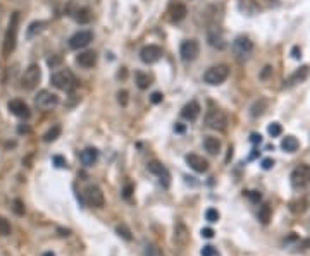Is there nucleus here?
<instances>
[{
    "mask_svg": "<svg viewBox=\"0 0 310 256\" xmlns=\"http://www.w3.org/2000/svg\"><path fill=\"white\" fill-rule=\"evenodd\" d=\"M19 19H21L19 12H12L11 21H9V26H7V31H6V36H4V47H2L4 55H11L16 49L17 31H19Z\"/></svg>",
    "mask_w": 310,
    "mask_h": 256,
    "instance_id": "obj_1",
    "label": "nucleus"
},
{
    "mask_svg": "<svg viewBox=\"0 0 310 256\" xmlns=\"http://www.w3.org/2000/svg\"><path fill=\"white\" fill-rule=\"evenodd\" d=\"M50 83L55 86L57 90H62V91H71L73 88H76L78 84V79L76 76L73 74L69 69H60V71L54 72L50 77Z\"/></svg>",
    "mask_w": 310,
    "mask_h": 256,
    "instance_id": "obj_2",
    "label": "nucleus"
},
{
    "mask_svg": "<svg viewBox=\"0 0 310 256\" xmlns=\"http://www.w3.org/2000/svg\"><path fill=\"white\" fill-rule=\"evenodd\" d=\"M229 77V67L226 64H219V66H214L207 69L203 74V81L211 86H219L224 83Z\"/></svg>",
    "mask_w": 310,
    "mask_h": 256,
    "instance_id": "obj_3",
    "label": "nucleus"
},
{
    "mask_svg": "<svg viewBox=\"0 0 310 256\" xmlns=\"http://www.w3.org/2000/svg\"><path fill=\"white\" fill-rule=\"evenodd\" d=\"M205 125L211 129H216V131H224L228 127V115L222 110L211 108L207 112V115H205Z\"/></svg>",
    "mask_w": 310,
    "mask_h": 256,
    "instance_id": "obj_4",
    "label": "nucleus"
},
{
    "mask_svg": "<svg viewBox=\"0 0 310 256\" xmlns=\"http://www.w3.org/2000/svg\"><path fill=\"white\" fill-rule=\"evenodd\" d=\"M40 77H42V72H40L38 64H31V66L23 72V77H21V88L28 90V91L35 90L38 86V83H40Z\"/></svg>",
    "mask_w": 310,
    "mask_h": 256,
    "instance_id": "obj_5",
    "label": "nucleus"
},
{
    "mask_svg": "<svg viewBox=\"0 0 310 256\" xmlns=\"http://www.w3.org/2000/svg\"><path fill=\"white\" fill-rule=\"evenodd\" d=\"M35 105L40 108V110H52V108L59 105V97L49 90H42L35 97Z\"/></svg>",
    "mask_w": 310,
    "mask_h": 256,
    "instance_id": "obj_6",
    "label": "nucleus"
},
{
    "mask_svg": "<svg viewBox=\"0 0 310 256\" xmlns=\"http://www.w3.org/2000/svg\"><path fill=\"white\" fill-rule=\"evenodd\" d=\"M291 186L295 189H302L310 186V165H298L291 172Z\"/></svg>",
    "mask_w": 310,
    "mask_h": 256,
    "instance_id": "obj_7",
    "label": "nucleus"
},
{
    "mask_svg": "<svg viewBox=\"0 0 310 256\" xmlns=\"http://www.w3.org/2000/svg\"><path fill=\"white\" fill-rule=\"evenodd\" d=\"M180 55L185 62H193L200 55V45L196 40H185L180 47Z\"/></svg>",
    "mask_w": 310,
    "mask_h": 256,
    "instance_id": "obj_8",
    "label": "nucleus"
},
{
    "mask_svg": "<svg viewBox=\"0 0 310 256\" xmlns=\"http://www.w3.org/2000/svg\"><path fill=\"white\" fill-rule=\"evenodd\" d=\"M85 198H86V203L93 208H102L106 205V196H104L102 189L98 186H88L85 189Z\"/></svg>",
    "mask_w": 310,
    "mask_h": 256,
    "instance_id": "obj_9",
    "label": "nucleus"
},
{
    "mask_svg": "<svg viewBox=\"0 0 310 256\" xmlns=\"http://www.w3.org/2000/svg\"><path fill=\"white\" fill-rule=\"evenodd\" d=\"M93 41V33L88 31V29H83V31L74 33L71 38H69V47L74 50H80L88 47L90 43Z\"/></svg>",
    "mask_w": 310,
    "mask_h": 256,
    "instance_id": "obj_10",
    "label": "nucleus"
},
{
    "mask_svg": "<svg viewBox=\"0 0 310 256\" xmlns=\"http://www.w3.org/2000/svg\"><path fill=\"white\" fill-rule=\"evenodd\" d=\"M147 168H148V172L155 174V176L159 177L160 184H162L164 188H167L169 182H171V174H169V170L159 162V160H150V162L147 163Z\"/></svg>",
    "mask_w": 310,
    "mask_h": 256,
    "instance_id": "obj_11",
    "label": "nucleus"
},
{
    "mask_svg": "<svg viewBox=\"0 0 310 256\" xmlns=\"http://www.w3.org/2000/svg\"><path fill=\"white\" fill-rule=\"evenodd\" d=\"M162 49L159 45H147L143 47L142 52H140V59L143 60L145 64H155L162 59Z\"/></svg>",
    "mask_w": 310,
    "mask_h": 256,
    "instance_id": "obj_12",
    "label": "nucleus"
},
{
    "mask_svg": "<svg viewBox=\"0 0 310 256\" xmlns=\"http://www.w3.org/2000/svg\"><path fill=\"white\" fill-rule=\"evenodd\" d=\"M233 50L238 57H248L253 52V43L248 36H238L233 41Z\"/></svg>",
    "mask_w": 310,
    "mask_h": 256,
    "instance_id": "obj_13",
    "label": "nucleus"
},
{
    "mask_svg": "<svg viewBox=\"0 0 310 256\" xmlns=\"http://www.w3.org/2000/svg\"><path fill=\"white\" fill-rule=\"evenodd\" d=\"M7 108L11 114H14L16 117H19V119H28L29 115H31V110H29V107L26 105L23 100L19 98H14L11 100V102L7 103Z\"/></svg>",
    "mask_w": 310,
    "mask_h": 256,
    "instance_id": "obj_14",
    "label": "nucleus"
},
{
    "mask_svg": "<svg viewBox=\"0 0 310 256\" xmlns=\"http://www.w3.org/2000/svg\"><path fill=\"white\" fill-rule=\"evenodd\" d=\"M190 241V231L183 222H178L174 225V244L180 246V248H185Z\"/></svg>",
    "mask_w": 310,
    "mask_h": 256,
    "instance_id": "obj_15",
    "label": "nucleus"
},
{
    "mask_svg": "<svg viewBox=\"0 0 310 256\" xmlns=\"http://www.w3.org/2000/svg\"><path fill=\"white\" fill-rule=\"evenodd\" d=\"M185 160H186L188 165H190V168H193L195 172L203 174V172L209 170V162H207V160H205L203 157H200V155L190 153V155H186Z\"/></svg>",
    "mask_w": 310,
    "mask_h": 256,
    "instance_id": "obj_16",
    "label": "nucleus"
},
{
    "mask_svg": "<svg viewBox=\"0 0 310 256\" xmlns=\"http://www.w3.org/2000/svg\"><path fill=\"white\" fill-rule=\"evenodd\" d=\"M238 9L247 16H257L260 12V6L257 0H238Z\"/></svg>",
    "mask_w": 310,
    "mask_h": 256,
    "instance_id": "obj_17",
    "label": "nucleus"
},
{
    "mask_svg": "<svg viewBox=\"0 0 310 256\" xmlns=\"http://www.w3.org/2000/svg\"><path fill=\"white\" fill-rule=\"evenodd\" d=\"M307 76H308V66H303V67L296 69L293 74L288 77V81L285 83V86H286V88H290V86H295V84L302 83V81L307 79Z\"/></svg>",
    "mask_w": 310,
    "mask_h": 256,
    "instance_id": "obj_18",
    "label": "nucleus"
},
{
    "mask_svg": "<svg viewBox=\"0 0 310 256\" xmlns=\"http://www.w3.org/2000/svg\"><path fill=\"white\" fill-rule=\"evenodd\" d=\"M76 62L80 64L81 67H85V69H90V67H93L95 64H97V54L95 52H81L80 55L76 57Z\"/></svg>",
    "mask_w": 310,
    "mask_h": 256,
    "instance_id": "obj_19",
    "label": "nucleus"
},
{
    "mask_svg": "<svg viewBox=\"0 0 310 256\" xmlns=\"http://www.w3.org/2000/svg\"><path fill=\"white\" fill-rule=\"evenodd\" d=\"M80 160H81L83 165L91 167L98 160V150L97 148H91V146H90V148H85V150L81 151Z\"/></svg>",
    "mask_w": 310,
    "mask_h": 256,
    "instance_id": "obj_20",
    "label": "nucleus"
},
{
    "mask_svg": "<svg viewBox=\"0 0 310 256\" xmlns=\"http://www.w3.org/2000/svg\"><path fill=\"white\" fill-rule=\"evenodd\" d=\"M181 115L185 117L186 120H195L196 117L200 115V105H198V102H190V103H186L185 107H183V110H181Z\"/></svg>",
    "mask_w": 310,
    "mask_h": 256,
    "instance_id": "obj_21",
    "label": "nucleus"
},
{
    "mask_svg": "<svg viewBox=\"0 0 310 256\" xmlns=\"http://www.w3.org/2000/svg\"><path fill=\"white\" fill-rule=\"evenodd\" d=\"M188 14V9L185 4H176V6L171 7V11H169V19L173 21V23H180L183 21Z\"/></svg>",
    "mask_w": 310,
    "mask_h": 256,
    "instance_id": "obj_22",
    "label": "nucleus"
},
{
    "mask_svg": "<svg viewBox=\"0 0 310 256\" xmlns=\"http://www.w3.org/2000/svg\"><path fill=\"white\" fill-rule=\"evenodd\" d=\"M203 146H205V150L209 151L211 155H217L221 151V141L217 140V138H214V136H207L203 140Z\"/></svg>",
    "mask_w": 310,
    "mask_h": 256,
    "instance_id": "obj_23",
    "label": "nucleus"
},
{
    "mask_svg": "<svg viewBox=\"0 0 310 256\" xmlns=\"http://www.w3.org/2000/svg\"><path fill=\"white\" fill-rule=\"evenodd\" d=\"M281 148L288 151V153H295V151L300 148V143L295 136H286V138H283V141H281Z\"/></svg>",
    "mask_w": 310,
    "mask_h": 256,
    "instance_id": "obj_24",
    "label": "nucleus"
},
{
    "mask_svg": "<svg viewBox=\"0 0 310 256\" xmlns=\"http://www.w3.org/2000/svg\"><path fill=\"white\" fill-rule=\"evenodd\" d=\"M74 19L78 21L80 24H88L90 21H91V11L88 7H81V9H78L76 12H74Z\"/></svg>",
    "mask_w": 310,
    "mask_h": 256,
    "instance_id": "obj_25",
    "label": "nucleus"
},
{
    "mask_svg": "<svg viewBox=\"0 0 310 256\" xmlns=\"http://www.w3.org/2000/svg\"><path fill=\"white\" fill-rule=\"evenodd\" d=\"M60 133H62V127H60L59 124H55V125H52V127L47 131L45 134H43V141L45 143H52V141H55L57 138L60 136Z\"/></svg>",
    "mask_w": 310,
    "mask_h": 256,
    "instance_id": "obj_26",
    "label": "nucleus"
},
{
    "mask_svg": "<svg viewBox=\"0 0 310 256\" xmlns=\"http://www.w3.org/2000/svg\"><path fill=\"white\" fill-rule=\"evenodd\" d=\"M134 79H136V84L140 90H147L152 84V77L145 74V72H140V71L134 72Z\"/></svg>",
    "mask_w": 310,
    "mask_h": 256,
    "instance_id": "obj_27",
    "label": "nucleus"
},
{
    "mask_svg": "<svg viewBox=\"0 0 310 256\" xmlns=\"http://www.w3.org/2000/svg\"><path fill=\"white\" fill-rule=\"evenodd\" d=\"M209 43H211V45L214 47V49H224L226 47V43H224V40H222V36L219 33H209Z\"/></svg>",
    "mask_w": 310,
    "mask_h": 256,
    "instance_id": "obj_28",
    "label": "nucleus"
},
{
    "mask_svg": "<svg viewBox=\"0 0 310 256\" xmlns=\"http://www.w3.org/2000/svg\"><path fill=\"white\" fill-rule=\"evenodd\" d=\"M265 107H267V102L265 100H259V102H255V105L252 107V117H259L264 114Z\"/></svg>",
    "mask_w": 310,
    "mask_h": 256,
    "instance_id": "obj_29",
    "label": "nucleus"
},
{
    "mask_svg": "<svg viewBox=\"0 0 310 256\" xmlns=\"http://www.w3.org/2000/svg\"><path fill=\"white\" fill-rule=\"evenodd\" d=\"M259 220L262 224H267L270 220V206L269 205H262L259 210Z\"/></svg>",
    "mask_w": 310,
    "mask_h": 256,
    "instance_id": "obj_30",
    "label": "nucleus"
},
{
    "mask_svg": "<svg viewBox=\"0 0 310 256\" xmlns=\"http://www.w3.org/2000/svg\"><path fill=\"white\" fill-rule=\"evenodd\" d=\"M43 28H45V23H43V21H37V23H33L28 29V38H33L35 34L40 33Z\"/></svg>",
    "mask_w": 310,
    "mask_h": 256,
    "instance_id": "obj_31",
    "label": "nucleus"
},
{
    "mask_svg": "<svg viewBox=\"0 0 310 256\" xmlns=\"http://www.w3.org/2000/svg\"><path fill=\"white\" fill-rule=\"evenodd\" d=\"M205 220L211 224L217 222V220H219V211H217L216 208H209V210L205 211Z\"/></svg>",
    "mask_w": 310,
    "mask_h": 256,
    "instance_id": "obj_32",
    "label": "nucleus"
},
{
    "mask_svg": "<svg viewBox=\"0 0 310 256\" xmlns=\"http://www.w3.org/2000/svg\"><path fill=\"white\" fill-rule=\"evenodd\" d=\"M116 232L119 234V236L123 237V239L131 241V232H129V229L126 227V225H117V227H116Z\"/></svg>",
    "mask_w": 310,
    "mask_h": 256,
    "instance_id": "obj_33",
    "label": "nucleus"
},
{
    "mask_svg": "<svg viewBox=\"0 0 310 256\" xmlns=\"http://www.w3.org/2000/svg\"><path fill=\"white\" fill-rule=\"evenodd\" d=\"M267 133L270 134L272 138H276V136H281V133H283V127H281V124H278V122H274V124H270L269 125V129H267Z\"/></svg>",
    "mask_w": 310,
    "mask_h": 256,
    "instance_id": "obj_34",
    "label": "nucleus"
},
{
    "mask_svg": "<svg viewBox=\"0 0 310 256\" xmlns=\"http://www.w3.org/2000/svg\"><path fill=\"white\" fill-rule=\"evenodd\" d=\"M0 234H2V236H9V234H11V225H9L7 220L2 219V217H0Z\"/></svg>",
    "mask_w": 310,
    "mask_h": 256,
    "instance_id": "obj_35",
    "label": "nucleus"
},
{
    "mask_svg": "<svg viewBox=\"0 0 310 256\" xmlns=\"http://www.w3.org/2000/svg\"><path fill=\"white\" fill-rule=\"evenodd\" d=\"M117 102H119L123 107L128 105V91H124V90L119 91V93H117Z\"/></svg>",
    "mask_w": 310,
    "mask_h": 256,
    "instance_id": "obj_36",
    "label": "nucleus"
},
{
    "mask_svg": "<svg viewBox=\"0 0 310 256\" xmlns=\"http://www.w3.org/2000/svg\"><path fill=\"white\" fill-rule=\"evenodd\" d=\"M200 254H202V256H214V254H216V248H214V246H211V244H209V246H203L202 251H200Z\"/></svg>",
    "mask_w": 310,
    "mask_h": 256,
    "instance_id": "obj_37",
    "label": "nucleus"
},
{
    "mask_svg": "<svg viewBox=\"0 0 310 256\" xmlns=\"http://www.w3.org/2000/svg\"><path fill=\"white\" fill-rule=\"evenodd\" d=\"M14 211L17 215H24V206H23V203H21L19 199H16V201H14Z\"/></svg>",
    "mask_w": 310,
    "mask_h": 256,
    "instance_id": "obj_38",
    "label": "nucleus"
},
{
    "mask_svg": "<svg viewBox=\"0 0 310 256\" xmlns=\"http://www.w3.org/2000/svg\"><path fill=\"white\" fill-rule=\"evenodd\" d=\"M162 100H164V95L162 93H152V97H150V102L152 103H162Z\"/></svg>",
    "mask_w": 310,
    "mask_h": 256,
    "instance_id": "obj_39",
    "label": "nucleus"
},
{
    "mask_svg": "<svg viewBox=\"0 0 310 256\" xmlns=\"http://www.w3.org/2000/svg\"><path fill=\"white\" fill-rule=\"evenodd\" d=\"M274 167V160L272 158H264L262 160V168L264 170H269V168H272Z\"/></svg>",
    "mask_w": 310,
    "mask_h": 256,
    "instance_id": "obj_40",
    "label": "nucleus"
},
{
    "mask_svg": "<svg viewBox=\"0 0 310 256\" xmlns=\"http://www.w3.org/2000/svg\"><path fill=\"white\" fill-rule=\"evenodd\" d=\"M202 237H205V239H212V237H214V231H212L211 227L202 229Z\"/></svg>",
    "mask_w": 310,
    "mask_h": 256,
    "instance_id": "obj_41",
    "label": "nucleus"
},
{
    "mask_svg": "<svg viewBox=\"0 0 310 256\" xmlns=\"http://www.w3.org/2000/svg\"><path fill=\"white\" fill-rule=\"evenodd\" d=\"M54 163L57 167H67V163H65V160L62 157H54Z\"/></svg>",
    "mask_w": 310,
    "mask_h": 256,
    "instance_id": "obj_42",
    "label": "nucleus"
},
{
    "mask_svg": "<svg viewBox=\"0 0 310 256\" xmlns=\"http://www.w3.org/2000/svg\"><path fill=\"white\" fill-rule=\"evenodd\" d=\"M270 72H272V67H270V66H265V67H264V71H262L260 77H262V79H265V77H267V76L270 74Z\"/></svg>",
    "mask_w": 310,
    "mask_h": 256,
    "instance_id": "obj_43",
    "label": "nucleus"
},
{
    "mask_svg": "<svg viewBox=\"0 0 310 256\" xmlns=\"http://www.w3.org/2000/svg\"><path fill=\"white\" fill-rule=\"evenodd\" d=\"M260 141H262L260 134H252V143H260Z\"/></svg>",
    "mask_w": 310,
    "mask_h": 256,
    "instance_id": "obj_44",
    "label": "nucleus"
},
{
    "mask_svg": "<svg viewBox=\"0 0 310 256\" xmlns=\"http://www.w3.org/2000/svg\"><path fill=\"white\" fill-rule=\"evenodd\" d=\"M300 54H302V52H300V49H298V47H295V49H293V57H295V59H298V57H300Z\"/></svg>",
    "mask_w": 310,
    "mask_h": 256,
    "instance_id": "obj_45",
    "label": "nucleus"
},
{
    "mask_svg": "<svg viewBox=\"0 0 310 256\" xmlns=\"http://www.w3.org/2000/svg\"><path fill=\"white\" fill-rule=\"evenodd\" d=\"M302 248H303V249H310V239H305V241L302 242Z\"/></svg>",
    "mask_w": 310,
    "mask_h": 256,
    "instance_id": "obj_46",
    "label": "nucleus"
},
{
    "mask_svg": "<svg viewBox=\"0 0 310 256\" xmlns=\"http://www.w3.org/2000/svg\"><path fill=\"white\" fill-rule=\"evenodd\" d=\"M59 62H60V59H50V60H49V64H50L52 67H54V66H57Z\"/></svg>",
    "mask_w": 310,
    "mask_h": 256,
    "instance_id": "obj_47",
    "label": "nucleus"
},
{
    "mask_svg": "<svg viewBox=\"0 0 310 256\" xmlns=\"http://www.w3.org/2000/svg\"><path fill=\"white\" fill-rule=\"evenodd\" d=\"M129 194H131V186H126V189H124V196H126V198H129Z\"/></svg>",
    "mask_w": 310,
    "mask_h": 256,
    "instance_id": "obj_48",
    "label": "nucleus"
},
{
    "mask_svg": "<svg viewBox=\"0 0 310 256\" xmlns=\"http://www.w3.org/2000/svg\"><path fill=\"white\" fill-rule=\"evenodd\" d=\"M174 129H176L178 133H183V131H185V125H183V124H178V125H176V127H174Z\"/></svg>",
    "mask_w": 310,
    "mask_h": 256,
    "instance_id": "obj_49",
    "label": "nucleus"
},
{
    "mask_svg": "<svg viewBox=\"0 0 310 256\" xmlns=\"http://www.w3.org/2000/svg\"><path fill=\"white\" fill-rule=\"evenodd\" d=\"M43 256H54V254H52V253H45V254H43Z\"/></svg>",
    "mask_w": 310,
    "mask_h": 256,
    "instance_id": "obj_50",
    "label": "nucleus"
}]
</instances>
